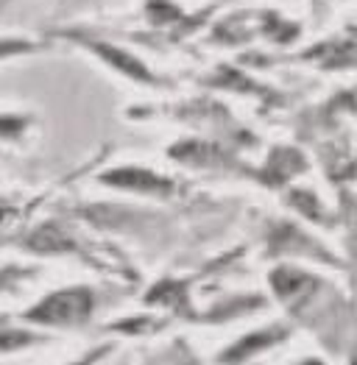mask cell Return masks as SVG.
Instances as JSON below:
<instances>
[{"instance_id": "3957f363", "label": "cell", "mask_w": 357, "mask_h": 365, "mask_svg": "<svg viewBox=\"0 0 357 365\" xmlns=\"http://www.w3.org/2000/svg\"><path fill=\"white\" fill-rule=\"evenodd\" d=\"M31 243H34V248H39V251H67V248H70V240H67L64 235H59L56 226L39 229V232L31 237Z\"/></svg>"}, {"instance_id": "7a4b0ae2", "label": "cell", "mask_w": 357, "mask_h": 365, "mask_svg": "<svg viewBox=\"0 0 357 365\" xmlns=\"http://www.w3.org/2000/svg\"><path fill=\"white\" fill-rule=\"evenodd\" d=\"M104 182L129 187V190H140V192H159V195L171 190V182H165V179H159L154 173H146V170H115Z\"/></svg>"}, {"instance_id": "277c9868", "label": "cell", "mask_w": 357, "mask_h": 365, "mask_svg": "<svg viewBox=\"0 0 357 365\" xmlns=\"http://www.w3.org/2000/svg\"><path fill=\"white\" fill-rule=\"evenodd\" d=\"M279 335H257V337H251V340H243L238 349H232V354L226 357V360H240V357H246V354H251L257 346H271L273 340H276Z\"/></svg>"}, {"instance_id": "8992f818", "label": "cell", "mask_w": 357, "mask_h": 365, "mask_svg": "<svg viewBox=\"0 0 357 365\" xmlns=\"http://www.w3.org/2000/svg\"><path fill=\"white\" fill-rule=\"evenodd\" d=\"M26 128V120H14V118H0V134H17Z\"/></svg>"}, {"instance_id": "52a82bcc", "label": "cell", "mask_w": 357, "mask_h": 365, "mask_svg": "<svg viewBox=\"0 0 357 365\" xmlns=\"http://www.w3.org/2000/svg\"><path fill=\"white\" fill-rule=\"evenodd\" d=\"M23 45H14V42H0V56H6V53H14V51H20Z\"/></svg>"}, {"instance_id": "5b68a950", "label": "cell", "mask_w": 357, "mask_h": 365, "mask_svg": "<svg viewBox=\"0 0 357 365\" xmlns=\"http://www.w3.org/2000/svg\"><path fill=\"white\" fill-rule=\"evenodd\" d=\"M29 343V335H20V332H9V329H0V351H9V349H20Z\"/></svg>"}, {"instance_id": "6da1fadb", "label": "cell", "mask_w": 357, "mask_h": 365, "mask_svg": "<svg viewBox=\"0 0 357 365\" xmlns=\"http://www.w3.org/2000/svg\"><path fill=\"white\" fill-rule=\"evenodd\" d=\"M92 312V293L84 287L76 290H61L54 293L51 299H45L34 312H29L31 321H42V324H79Z\"/></svg>"}]
</instances>
